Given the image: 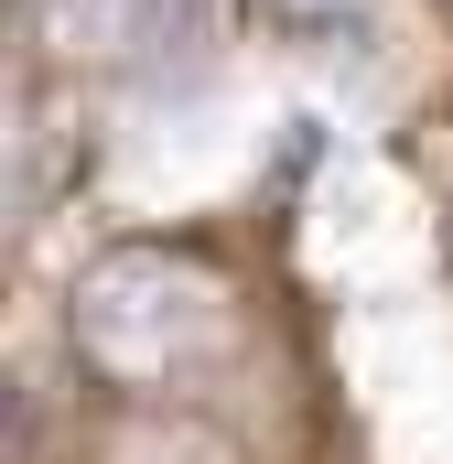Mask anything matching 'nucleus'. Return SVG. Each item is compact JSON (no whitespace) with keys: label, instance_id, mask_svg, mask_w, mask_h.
Listing matches in <instances>:
<instances>
[{"label":"nucleus","instance_id":"f257e3e1","mask_svg":"<svg viewBox=\"0 0 453 464\" xmlns=\"http://www.w3.org/2000/svg\"><path fill=\"white\" fill-rule=\"evenodd\" d=\"M270 346L259 335V292L248 270H226L184 237H130L109 259L76 270L65 292V356L76 378H98L109 400H206L237 389V367Z\"/></svg>","mask_w":453,"mask_h":464},{"label":"nucleus","instance_id":"f03ea898","mask_svg":"<svg viewBox=\"0 0 453 464\" xmlns=\"http://www.w3.org/2000/svg\"><path fill=\"white\" fill-rule=\"evenodd\" d=\"M248 11H259L270 33H292V44H303V33H345L367 0H248Z\"/></svg>","mask_w":453,"mask_h":464},{"label":"nucleus","instance_id":"7ed1b4c3","mask_svg":"<svg viewBox=\"0 0 453 464\" xmlns=\"http://www.w3.org/2000/svg\"><path fill=\"white\" fill-rule=\"evenodd\" d=\"M432 11H443V22H453V0H432Z\"/></svg>","mask_w":453,"mask_h":464}]
</instances>
